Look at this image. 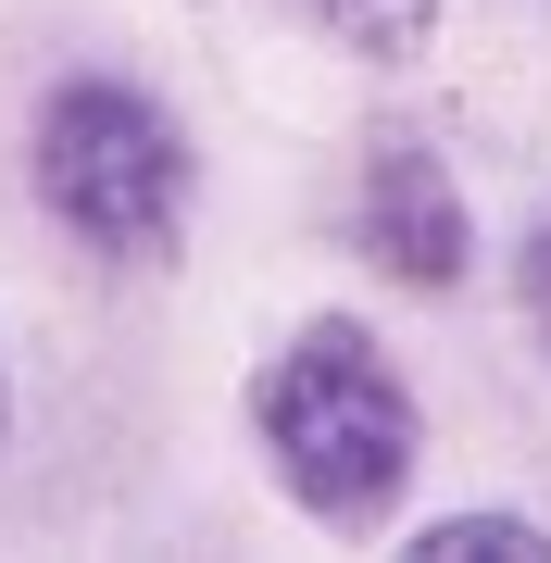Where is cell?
I'll return each instance as SVG.
<instances>
[{"label": "cell", "instance_id": "5b68a950", "mask_svg": "<svg viewBox=\"0 0 551 563\" xmlns=\"http://www.w3.org/2000/svg\"><path fill=\"white\" fill-rule=\"evenodd\" d=\"M401 563H551V526L539 514H439V526H414Z\"/></svg>", "mask_w": 551, "mask_h": 563}, {"label": "cell", "instance_id": "6da1fadb", "mask_svg": "<svg viewBox=\"0 0 551 563\" xmlns=\"http://www.w3.org/2000/svg\"><path fill=\"white\" fill-rule=\"evenodd\" d=\"M251 451H264L276 501L327 539H376L401 514L414 463H427V401L388 363L364 313H301L251 363Z\"/></svg>", "mask_w": 551, "mask_h": 563}, {"label": "cell", "instance_id": "3957f363", "mask_svg": "<svg viewBox=\"0 0 551 563\" xmlns=\"http://www.w3.org/2000/svg\"><path fill=\"white\" fill-rule=\"evenodd\" d=\"M351 239L388 288H414V301H451V288L476 276V213L464 188H451V151L427 125H376L364 163H351Z\"/></svg>", "mask_w": 551, "mask_h": 563}, {"label": "cell", "instance_id": "277c9868", "mask_svg": "<svg viewBox=\"0 0 551 563\" xmlns=\"http://www.w3.org/2000/svg\"><path fill=\"white\" fill-rule=\"evenodd\" d=\"M301 13L327 25L351 63H414V51L439 38V13H451V0H301Z\"/></svg>", "mask_w": 551, "mask_h": 563}, {"label": "cell", "instance_id": "52a82bcc", "mask_svg": "<svg viewBox=\"0 0 551 563\" xmlns=\"http://www.w3.org/2000/svg\"><path fill=\"white\" fill-rule=\"evenodd\" d=\"M0 451H13V363H0Z\"/></svg>", "mask_w": 551, "mask_h": 563}, {"label": "cell", "instance_id": "8992f818", "mask_svg": "<svg viewBox=\"0 0 551 563\" xmlns=\"http://www.w3.org/2000/svg\"><path fill=\"white\" fill-rule=\"evenodd\" d=\"M514 301H527V339H539V363H551V201H539V225H527V251H514Z\"/></svg>", "mask_w": 551, "mask_h": 563}, {"label": "cell", "instance_id": "7a4b0ae2", "mask_svg": "<svg viewBox=\"0 0 551 563\" xmlns=\"http://www.w3.org/2000/svg\"><path fill=\"white\" fill-rule=\"evenodd\" d=\"M25 188L101 276H164L201 213V151L139 76H51L25 125Z\"/></svg>", "mask_w": 551, "mask_h": 563}]
</instances>
